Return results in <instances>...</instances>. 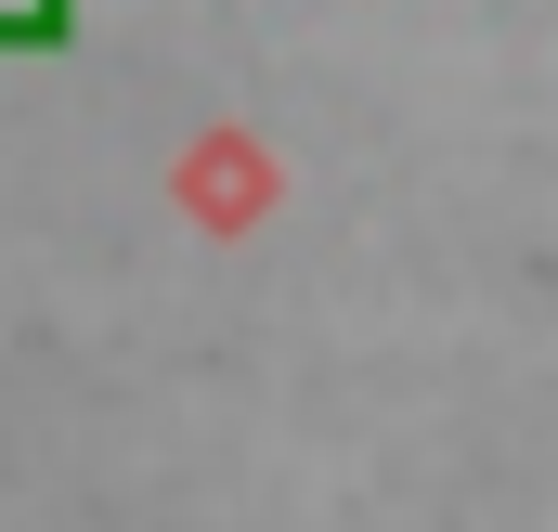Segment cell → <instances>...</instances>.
<instances>
[{
	"label": "cell",
	"instance_id": "cell-1",
	"mask_svg": "<svg viewBox=\"0 0 558 532\" xmlns=\"http://www.w3.org/2000/svg\"><path fill=\"white\" fill-rule=\"evenodd\" d=\"M78 26V0H0V52H52Z\"/></svg>",
	"mask_w": 558,
	"mask_h": 532
}]
</instances>
